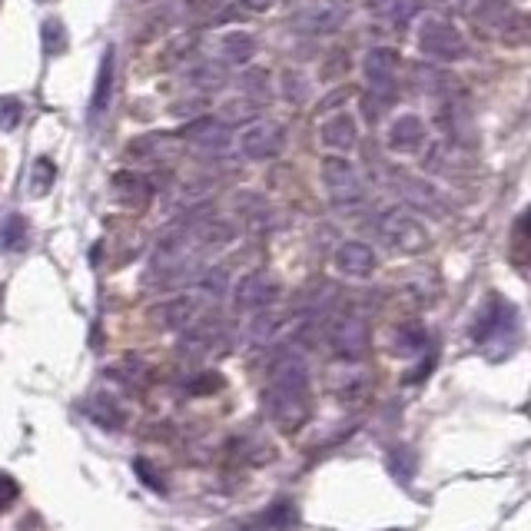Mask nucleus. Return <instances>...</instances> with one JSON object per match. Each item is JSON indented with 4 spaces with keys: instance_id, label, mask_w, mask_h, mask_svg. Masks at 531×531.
Returning a JSON list of instances; mask_svg holds the SVG:
<instances>
[{
    "instance_id": "3",
    "label": "nucleus",
    "mask_w": 531,
    "mask_h": 531,
    "mask_svg": "<svg viewBox=\"0 0 531 531\" xmlns=\"http://www.w3.org/2000/svg\"><path fill=\"white\" fill-rule=\"evenodd\" d=\"M518 332H522V326H518V309L512 303H505L502 296H492L482 306V312H478L472 339L498 362L515 349Z\"/></svg>"
},
{
    "instance_id": "17",
    "label": "nucleus",
    "mask_w": 531,
    "mask_h": 531,
    "mask_svg": "<svg viewBox=\"0 0 531 531\" xmlns=\"http://www.w3.org/2000/svg\"><path fill=\"white\" fill-rule=\"evenodd\" d=\"M113 77H117V54H113V47L103 50L100 57V70H97V80H93V97H90V120L97 123L103 113L110 110V100H113Z\"/></svg>"
},
{
    "instance_id": "35",
    "label": "nucleus",
    "mask_w": 531,
    "mask_h": 531,
    "mask_svg": "<svg viewBox=\"0 0 531 531\" xmlns=\"http://www.w3.org/2000/svg\"><path fill=\"white\" fill-rule=\"evenodd\" d=\"M20 120H24V103L17 97H0V133H14L20 127Z\"/></svg>"
},
{
    "instance_id": "20",
    "label": "nucleus",
    "mask_w": 531,
    "mask_h": 531,
    "mask_svg": "<svg viewBox=\"0 0 531 531\" xmlns=\"http://www.w3.org/2000/svg\"><path fill=\"white\" fill-rule=\"evenodd\" d=\"M113 193H117V200L123 206H147L153 200V186L147 176L133 173V170H120L117 176H113Z\"/></svg>"
},
{
    "instance_id": "13",
    "label": "nucleus",
    "mask_w": 531,
    "mask_h": 531,
    "mask_svg": "<svg viewBox=\"0 0 531 531\" xmlns=\"http://www.w3.org/2000/svg\"><path fill=\"white\" fill-rule=\"evenodd\" d=\"M336 269L349 279H366L376 269V249L362 243V239H346L336 249Z\"/></svg>"
},
{
    "instance_id": "22",
    "label": "nucleus",
    "mask_w": 531,
    "mask_h": 531,
    "mask_svg": "<svg viewBox=\"0 0 531 531\" xmlns=\"http://www.w3.org/2000/svg\"><path fill=\"white\" fill-rule=\"evenodd\" d=\"M412 74H415V87H422L425 93H452V97H458V87H462L455 77H449L445 70L432 64H415Z\"/></svg>"
},
{
    "instance_id": "42",
    "label": "nucleus",
    "mask_w": 531,
    "mask_h": 531,
    "mask_svg": "<svg viewBox=\"0 0 531 531\" xmlns=\"http://www.w3.org/2000/svg\"><path fill=\"white\" fill-rule=\"evenodd\" d=\"M385 531H402V528H385Z\"/></svg>"
},
{
    "instance_id": "12",
    "label": "nucleus",
    "mask_w": 531,
    "mask_h": 531,
    "mask_svg": "<svg viewBox=\"0 0 531 531\" xmlns=\"http://www.w3.org/2000/svg\"><path fill=\"white\" fill-rule=\"evenodd\" d=\"M425 140H429V133H425L422 117H415V113H399L385 130V147L392 153H419Z\"/></svg>"
},
{
    "instance_id": "21",
    "label": "nucleus",
    "mask_w": 531,
    "mask_h": 531,
    "mask_svg": "<svg viewBox=\"0 0 531 531\" xmlns=\"http://www.w3.org/2000/svg\"><path fill=\"white\" fill-rule=\"evenodd\" d=\"M256 37L246 34V30H226V34L220 37V57L223 64H233V67H243L249 64V60L256 57Z\"/></svg>"
},
{
    "instance_id": "38",
    "label": "nucleus",
    "mask_w": 531,
    "mask_h": 531,
    "mask_svg": "<svg viewBox=\"0 0 531 531\" xmlns=\"http://www.w3.org/2000/svg\"><path fill=\"white\" fill-rule=\"evenodd\" d=\"M133 156H160V153H170V137H140L137 143L130 147Z\"/></svg>"
},
{
    "instance_id": "32",
    "label": "nucleus",
    "mask_w": 531,
    "mask_h": 531,
    "mask_svg": "<svg viewBox=\"0 0 531 531\" xmlns=\"http://www.w3.org/2000/svg\"><path fill=\"white\" fill-rule=\"evenodd\" d=\"M196 289L206 296V299H223L226 289H229V276L223 266H213V269H203L200 279H196Z\"/></svg>"
},
{
    "instance_id": "10",
    "label": "nucleus",
    "mask_w": 531,
    "mask_h": 531,
    "mask_svg": "<svg viewBox=\"0 0 531 531\" xmlns=\"http://www.w3.org/2000/svg\"><path fill=\"white\" fill-rule=\"evenodd\" d=\"M239 150L249 160H273V156L283 150V127L269 120L249 123V127L239 133Z\"/></svg>"
},
{
    "instance_id": "1",
    "label": "nucleus",
    "mask_w": 531,
    "mask_h": 531,
    "mask_svg": "<svg viewBox=\"0 0 531 531\" xmlns=\"http://www.w3.org/2000/svg\"><path fill=\"white\" fill-rule=\"evenodd\" d=\"M266 415L279 432H299L312 415L309 366L293 349H283L269 366Z\"/></svg>"
},
{
    "instance_id": "33",
    "label": "nucleus",
    "mask_w": 531,
    "mask_h": 531,
    "mask_svg": "<svg viewBox=\"0 0 531 531\" xmlns=\"http://www.w3.org/2000/svg\"><path fill=\"white\" fill-rule=\"evenodd\" d=\"M263 522H266V528H273V531H289V528L299 525V512L293 508V502H276L273 508H266Z\"/></svg>"
},
{
    "instance_id": "8",
    "label": "nucleus",
    "mask_w": 531,
    "mask_h": 531,
    "mask_svg": "<svg viewBox=\"0 0 531 531\" xmlns=\"http://www.w3.org/2000/svg\"><path fill=\"white\" fill-rule=\"evenodd\" d=\"M203 303H210L200 289L196 293H183L173 299H163L160 306H153V322L160 329H173V332H186L193 322L203 319Z\"/></svg>"
},
{
    "instance_id": "18",
    "label": "nucleus",
    "mask_w": 531,
    "mask_h": 531,
    "mask_svg": "<svg viewBox=\"0 0 531 531\" xmlns=\"http://www.w3.org/2000/svg\"><path fill=\"white\" fill-rule=\"evenodd\" d=\"M319 140H322V147H326V150H336V153L356 150L359 127H356V120H352V113H332V117L322 123Z\"/></svg>"
},
{
    "instance_id": "37",
    "label": "nucleus",
    "mask_w": 531,
    "mask_h": 531,
    "mask_svg": "<svg viewBox=\"0 0 531 531\" xmlns=\"http://www.w3.org/2000/svg\"><path fill=\"white\" fill-rule=\"evenodd\" d=\"M279 329V316H276V312H259V316H256V322H253V329H249V332H253V342H269V339H273V332Z\"/></svg>"
},
{
    "instance_id": "15",
    "label": "nucleus",
    "mask_w": 531,
    "mask_h": 531,
    "mask_svg": "<svg viewBox=\"0 0 531 531\" xmlns=\"http://www.w3.org/2000/svg\"><path fill=\"white\" fill-rule=\"evenodd\" d=\"M223 332L226 329H223L220 319L203 316L200 322H193V326L180 336V352H186V356H206V352L220 349Z\"/></svg>"
},
{
    "instance_id": "9",
    "label": "nucleus",
    "mask_w": 531,
    "mask_h": 531,
    "mask_svg": "<svg viewBox=\"0 0 531 531\" xmlns=\"http://www.w3.org/2000/svg\"><path fill=\"white\" fill-rule=\"evenodd\" d=\"M276 299V283L273 276L256 269V273H246L233 289V306L236 312H263L269 303Z\"/></svg>"
},
{
    "instance_id": "4",
    "label": "nucleus",
    "mask_w": 531,
    "mask_h": 531,
    "mask_svg": "<svg viewBox=\"0 0 531 531\" xmlns=\"http://www.w3.org/2000/svg\"><path fill=\"white\" fill-rule=\"evenodd\" d=\"M376 233H379L382 243L399 256H419L429 249V233H425V226L415 220L405 206H392V210H385L379 216V223H376Z\"/></svg>"
},
{
    "instance_id": "34",
    "label": "nucleus",
    "mask_w": 531,
    "mask_h": 531,
    "mask_svg": "<svg viewBox=\"0 0 531 531\" xmlns=\"http://www.w3.org/2000/svg\"><path fill=\"white\" fill-rule=\"evenodd\" d=\"M90 419L107 425V429H120V409L113 405V399H107V395H97V399L90 402Z\"/></svg>"
},
{
    "instance_id": "25",
    "label": "nucleus",
    "mask_w": 531,
    "mask_h": 531,
    "mask_svg": "<svg viewBox=\"0 0 531 531\" xmlns=\"http://www.w3.org/2000/svg\"><path fill=\"white\" fill-rule=\"evenodd\" d=\"M40 47H44V54H47V57L67 54L70 37H67L64 20H60V17H47L44 24H40Z\"/></svg>"
},
{
    "instance_id": "29",
    "label": "nucleus",
    "mask_w": 531,
    "mask_h": 531,
    "mask_svg": "<svg viewBox=\"0 0 531 531\" xmlns=\"http://www.w3.org/2000/svg\"><path fill=\"white\" fill-rule=\"evenodd\" d=\"M508 253H512L515 263H528L531 259V206L512 226V246H508Z\"/></svg>"
},
{
    "instance_id": "14",
    "label": "nucleus",
    "mask_w": 531,
    "mask_h": 531,
    "mask_svg": "<svg viewBox=\"0 0 531 531\" xmlns=\"http://www.w3.org/2000/svg\"><path fill=\"white\" fill-rule=\"evenodd\" d=\"M395 190H399L402 200L409 203V206H415V210L432 213V216H445L442 196L435 193L425 180H419V176H412V173H395Z\"/></svg>"
},
{
    "instance_id": "40",
    "label": "nucleus",
    "mask_w": 531,
    "mask_h": 531,
    "mask_svg": "<svg viewBox=\"0 0 531 531\" xmlns=\"http://www.w3.org/2000/svg\"><path fill=\"white\" fill-rule=\"evenodd\" d=\"M236 4L243 7V10H253V14H266V10L276 4V0H236Z\"/></svg>"
},
{
    "instance_id": "16",
    "label": "nucleus",
    "mask_w": 531,
    "mask_h": 531,
    "mask_svg": "<svg viewBox=\"0 0 531 531\" xmlns=\"http://www.w3.org/2000/svg\"><path fill=\"white\" fill-rule=\"evenodd\" d=\"M402 70V60L392 47H372L366 57H362V74L372 83V87H395Z\"/></svg>"
},
{
    "instance_id": "5",
    "label": "nucleus",
    "mask_w": 531,
    "mask_h": 531,
    "mask_svg": "<svg viewBox=\"0 0 531 531\" xmlns=\"http://www.w3.org/2000/svg\"><path fill=\"white\" fill-rule=\"evenodd\" d=\"M369 326L366 319L356 316V312H342V316H332L326 326V346L336 359L342 362H362L369 352Z\"/></svg>"
},
{
    "instance_id": "23",
    "label": "nucleus",
    "mask_w": 531,
    "mask_h": 531,
    "mask_svg": "<svg viewBox=\"0 0 531 531\" xmlns=\"http://www.w3.org/2000/svg\"><path fill=\"white\" fill-rule=\"evenodd\" d=\"M369 14L395 20V24H409L419 14V0H366Z\"/></svg>"
},
{
    "instance_id": "30",
    "label": "nucleus",
    "mask_w": 531,
    "mask_h": 531,
    "mask_svg": "<svg viewBox=\"0 0 531 531\" xmlns=\"http://www.w3.org/2000/svg\"><path fill=\"white\" fill-rule=\"evenodd\" d=\"M429 346V336H425V329L419 322H405V326L395 329V349L402 352V356H415V352H422Z\"/></svg>"
},
{
    "instance_id": "19",
    "label": "nucleus",
    "mask_w": 531,
    "mask_h": 531,
    "mask_svg": "<svg viewBox=\"0 0 531 531\" xmlns=\"http://www.w3.org/2000/svg\"><path fill=\"white\" fill-rule=\"evenodd\" d=\"M442 127L449 130V140L458 143V147L475 143V117H472V110H468V103L462 97H452L442 107Z\"/></svg>"
},
{
    "instance_id": "26",
    "label": "nucleus",
    "mask_w": 531,
    "mask_h": 531,
    "mask_svg": "<svg viewBox=\"0 0 531 531\" xmlns=\"http://www.w3.org/2000/svg\"><path fill=\"white\" fill-rule=\"evenodd\" d=\"M186 80L193 83L196 90H223L226 83V70L220 64H213V60H200V64H193L190 70H186Z\"/></svg>"
},
{
    "instance_id": "24",
    "label": "nucleus",
    "mask_w": 531,
    "mask_h": 531,
    "mask_svg": "<svg viewBox=\"0 0 531 531\" xmlns=\"http://www.w3.org/2000/svg\"><path fill=\"white\" fill-rule=\"evenodd\" d=\"M57 183V163L50 156H37L34 166L27 173V190L30 196H47Z\"/></svg>"
},
{
    "instance_id": "31",
    "label": "nucleus",
    "mask_w": 531,
    "mask_h": 531,
    "mask_svg": "<svg viewBox=\"0 0 531 531\" xmlns=\"http://www.w3.org/2000/svg\"><path fill=\"white\" fill-rule=\"evenodd\" d=\"M147 366H143V359H120L117 366L110 369V379L123 382L127 389H140V385H147Z\"/></svg>"
},
{
    "instance_id": "27",
    "label": "nucleus",
    "mask_w": 531,
    "mask_h": 531,
    "mask_svg": "<svg viewBox=\"0 0 531 531\" xmlns=\"http://www.w3.org/2000/svg\"><path fill=\"white\" fill-rule=\"evenodd\" d=\"M342 17H346V10H342V7L319 4L303 17V27L309 30V34H329V30H336L342 24Z\"/></svg>"
},
{
    "instance_id": "11",
    "label": "nucleus",
    "mask_w": 531,
    "mask_h": 531,
    "mask_svg": "<svg viewBox=\"0 0 531 531\" xmlns=\"http://www.w3.org/2000/svg\"><path fill=\"white\" fill-rule=\"evenodd\" d=\"M183 140L203 153H223L229 147V123L220 117H196L183 127Z\"/></svg>"
},
{
    "instance_id": "36",
    "label": "nucleus",
    "mask_w": 531,
    "mask_h": 531,
    "mask_svg": "<svg viewBox=\"0 0 531 531\" xmlns=\"http://www.w3.org/2000/svg\"><path fill=\"white\" fill-rule=\"evenodd\" d=\"M186 389H190V395H213L216 389H223V376L220 372H200V376L186 382Z\"/></svg>"
},
{
    "instance_id": "2",
    "label": "nucleus",
    "mask_w": 531,
    "mask_h": 531,
    "mask_svg": "<svg viewBox=\"0 0 531 531\" xmlns=\"http://www.w3.org/2000/svg\"><path fill=\"white\" fill-rule=\"evenodd\" d=\"M465 17L482 30V34L495 37L505 47H525L531 44V17L522 14L512 0H472Z\"/></svg>"
},
{
    "instance_id": "41",
    "label": "nucleus",
    "mask_w": 531,
    "mask_h": 531,
    "mask_svg": "<svg viewBox=\"0 0 531 531\" xmlns=\"http://www.w3.org/2000/svg\"><path fill=\"white\" fill-rule=\"evenodd\" d=\"M37 4H54V0H37Z\"/></svg>"
},
{
    "instance_id": "39",
    "label": "nucleus",
    "mask_w": 531,
    "mask_h": 531,
    "mask_svg": "<svg viewBox=\"0 0 531 531\" xmlns=\"http://www.w3.org/2000/svg\"><path fill=\"white\" fill-rule=\"evenodd\" d=\"M133 468H137V475H140L150 488H156V492H163V488H166V485H163V478H156V475L150 472V468H153L150 462H143V458H137V465H133Z\"/></svg>"
},
{
    "instance_id": "28",
    "label": "nucleus",
    "mask_w": 531,
    "mask_h": 531,
    "mask_svg": "<svg viewBox=\"0 0 531 531\" xmlns=\"http://www.w3.org/2000/svg\"><path fill=\"white\" fill-rule=\"evenodd\" d=\"M24 246H27V220L20 213H7L0 220V253L24 249Z\"/></svg>"
},
{
    "instance_id": "6",
    "label": "nucleus",
    "mask_w": 531,
    "mask_h": 531,
    "mask_svg": "<svg viewBox=\"0 0 531 531\" xmlns=\"http://www.w3.org/2000/svg\"><path fill=\"white\" fill-rule=\"evenodd\" d=\"M419 50L435 64H455V60L468 57L465 37L442 17H425L419 24Z\"/></svg>"
},
{
    "instance_id": "7",
    "label": "nucleus",
    "mask_w": 531,
    "mask_h": 531,
    "mask_svg": "<svg viewBox=\"0 0 531 531\" xmlns=\"http://www.w3.org/2000/svg\"><path fill=\"white\" fill-rule=\"evenodd\" d=\"M319 173H322V186H326L329 200L336 206H359L366 200L362 176L349 160H342V156H326Z\"/></svg>"
}]
</instances>
